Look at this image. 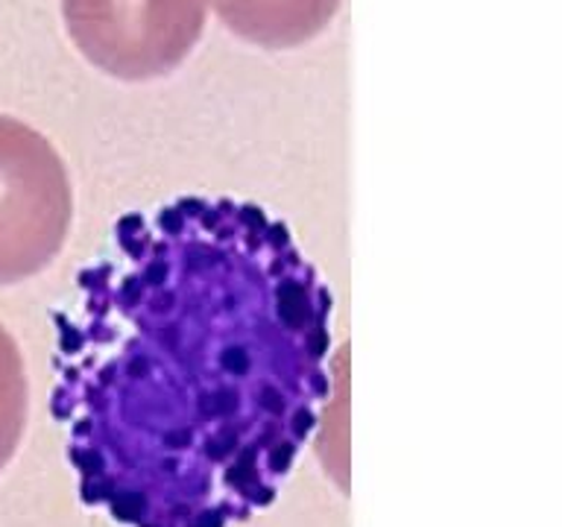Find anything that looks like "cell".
I'll use <instances>...</instances> for the list:
<instances>
[{
    "label": "cell",
    "instance_id": "6da1fadb",
    "mask_svg": "<svg viewBox=\"0 0 562 527\" xmlns=\"http://www.w3.org/2000/svg\"><path fill=\"white\" fill-rule=\"evenodd\" d=\"M331 316L263 205L179 197L117 220L56 314L53 413L82 504L123 527L270 507L331 395Z\"/></svg>",
    "mask_w": 562,
    "mask_h": 527
},
{
    "label": "cell",
    "instance_id": "7a4b0ae2",
    "mask_svg": "<svg viewBox=\"0 0 562 527\" xmlns=\"http://www.w3.org/2000/svg\"><path fill=\"white\" fill-rule=\"evenodd\" d=\"M70 220L74 191L56 147L0 114V284L38 276L61 253Z\"/></svg>",
    "mask_w": 562,
    "mask_h": 527
},
{
    "label": "cell",
    "instance_id": "3957f363",
    "mask_svg": "<svg viewBox=\"0 0 562 527\" xmlns=\"http://www.w3.org/2000/svg\"><path fill=\"white\" fill-rule=\"evenodd\" d=\"M82 59L123 82L173 74L200 42L209 0H59Z\"/></svg>",
    "mask_w": 562,
    "mask_h": 527
},
{
    "label": "cell",
    "instance_id": "277c9868",
    "mask_svg": "<svg viewBox=\"0 0 562 527\" xmlns=\"http://www.w3.org/2000/svg\"><path fill=\"white\" fill-rule=\"evenodd\" d=\"M228 33L263 47L290 51L331 24L342 0H209Z\"/></svg>",
    "mask_w": 562,
    "mask_h": 527
},
{
    "label": "cell",
    "instance_id": "5b68a950",
    "mask_svg": "<svg viewBox=\"0 0 562 527\" xmlns=\"http://www.w3.org/2000/svg\"><path fill=\"white\" fill-rule=\"evenodd\" d=\"M30 384L15 337L0 325V472L15 457L26 428Z\"/></svg>",
    "mask_w": 562,
    "mask_h": 527
}]
</instances>
